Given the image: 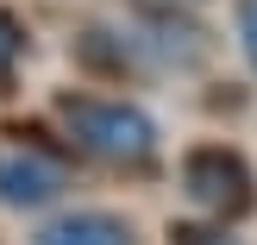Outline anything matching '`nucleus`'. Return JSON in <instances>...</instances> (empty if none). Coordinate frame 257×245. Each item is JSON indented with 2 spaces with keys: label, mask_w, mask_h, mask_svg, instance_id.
Returning a JSON list of instances; mask_svg holds the SVG:
<instances>
[{
  "label": "nucleus",
  "mask_w": 257,
  "mask_h": 245,
  "mask_svg": "<svg viewBox=\"0 0 257 245\" xmlns=\"http://www.w3.org/2000/svg\"><path fill=\"white\" fill-rule=\"evenodd\" d=\"M57 120L69 126V138L82 151L107 164H151L157 157V120L132 101H107V95H63Z\"/></svg>",
  "instance_id": "obj_1"
},
{
  "label": "nucleus",
  "mask_w": 257,
  "mask_h": 245,
  "mask_svg": "<svg viewBox=\"0 0 257 245\" xmlns=\"http://www.w3.org/2000/svg\"><path fill=\"white\" fill-rule=\"evenodd\" d=\"M182 189L207 214H220V220H238V214L257 208L251 164L238 157V151H226V145H195V151H188V157H182Z\"/></svg>",
  "instance_id": "obj_2"
},
{
  "label": "nucleus",
  "mask_w": 257,
  "mask_h": 245,
  "mask_svg": "<svg viewBox=\"0 0 257 245\" xmlns=\"http://www.w3.org/2000/svg\"><path fill=\"white\" fill-rule=\"evenodd\" d=\"M63 195V170L38 151H0V201L7 208H44Z\"/></svg>",
  "instance_id": "obj_3"
},
{
  "label": "nucleus",
  "mask_w": 257,
  "mask_h": 245,
  "mask_svg": "<svg viewBox=\"0 0 257 245\" xmlns=\"http://www.w3.org/2000/svg\"><path fill=\"white\" fill-rule=\"evenodd\" d=\"M32 245H132V226L107 208H75V214L44 220Z\"/></svg>",
  "instance_id": "obj_4"
},
{
  "label": "nucleus",
  "mask_w": 257,
  "mask_h": 245,
  "mask_svg": "<svg viewBox=\"0 0 257 245\" xmlns=\"http://www.w3.org/2000/svg\"><path fill=\"white\" fill-rule=\"evenodd\" d=\"M19 50H25V25L0 7V88L13 82V69H19Z\"/></svg>",
  "instance_id": "obj_5"
},
{
  "label": "nucleus",
  "mask_w": 257,
  "mask_h": 245,
  "mask_svg": "<svg viewBox=\"0 0 257 245\" xmlns=\"http://www.w3.org/2000/svg\"><path fill=\"white\" fill-rule=\"evenodd\" d=\"M170 245H232L226 226H195V220H176L170 226Z\"/></svg>",
  "instance_id": "obj_6"
},
{
  "label": "nucleus",
  "mask_w": 257,
  "mask_h": 245,
  "mask_svg": "<svg viewBox=\"0 0 257 245\" xmlns=\"http://www.w3.org/2000/svg\"><path fill=\"white\" fill-rule=\"evenodd\" d=\"M238 44H245V57L257 69V0H238Z\"/></svg>",
  "instance_id": "obj_7"
}]
</instances>
